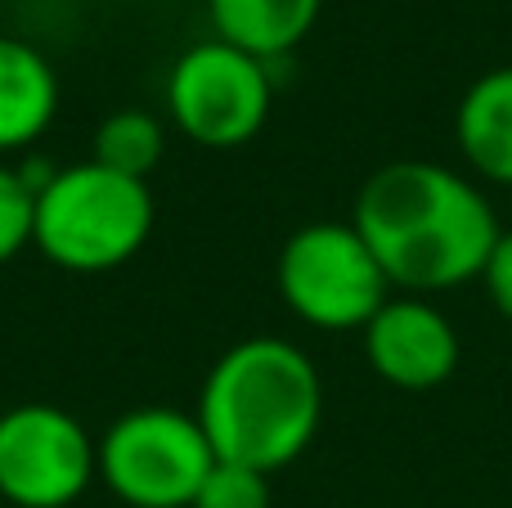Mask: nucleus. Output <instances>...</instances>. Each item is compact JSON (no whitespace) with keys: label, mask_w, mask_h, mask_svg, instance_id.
<instances>
[{"label":"nucleus","mask_w":512,"mask_h":508,"mask_svg":"<svg viewBox=\"0 0 512 508\" xmlns=\"http://www.w3.org/2000/svg\"><path fill=\"white\" fill-rule=\"evenodd\" d=\"M351 225L382 261L391 288L418 297L481 279L504 234L490 198L468 176L423 158L373 171L355 198Z\"/></svg>","instance_id":"nucleus-1"},{"label":"nucleus","mask_w":512,"mask_h":508,"mask_svg":"<svg viewBox=\"0 0 512 508\" xmlns=\"http://www.w3.org/2000/svg\"><path fill=\"white\" fill-rule=\"evenodd\" d=\"M194 414L221 464L270 477L315 441L324 419L319 369L283 338L234 342L207 374Z\"/></svg>","instance_id":"nucleus-2"},{"label":"nucleus","mask_w":512,"mask_h":508,"mask_svg":"<svg viewBox=\"0 0 512 508\" xmlns=\"http://www.w3.org/2000/svg\"><path fill=\"white\" fill-rule=\"evenodd\" d=\"M153 194L149 180L122 176L113 167L72 162L36 185L32 243L45 261L77 275L126 266L149 243Z\"/></svg>","instance_id":"nucleus-3"},{"label":"nucleus","mask_w":512,"mask_h":508,"mask_svg":"<svg viewBox=\"0 0 512 508\" xmlns=\"http://www.w3.org/2000/svg\"><path fill=\"white\" fill-rule=\"evenodd\" d=\"M274 279L283 306L324 333H364L391 297L387 270L351 221L301 225L283 243Z\"/></svg>","instance_id":"nucleus-4"},{"label":"nucleus","mask_w":512,"mask_h":508,"mask_svg":"<svg viewBox=\"0 0 512 508\" xmlns=\"http://www.w3.org/2000/svg\"><path fill=\"white\" fill-rule=\"evenodd\" d=\"M99 477L131 508H189L198 486L216 468L198 414L171 405L131 410L95 441Z\"/></svg>","instance_id":"nucleus-5"},{"label":"nucleus","mask_w":512,"mask_h":508,"mask_svg":"<svg viewBox=\"0 0 512 508\" xmlns=\"http://www.w3.org/2000/svg\"><path fill=\"white\" fill-rule=\"evenodd\" d=\"M274 81L265 59L221 41H198L171 63L167 113L203 149H239L265 126Z\"/></svg>","instance_id":"nucleus-6"},{"label":"nucleus","mask_w":512,"mask_h":508,"mask_svg":"<svg viewBox=\"0 0 512 508\" xmlns=\"http://www.w3.org/2000/svg\"><path fill=\"white\" fill-rule=\"evenodd\" d=\"M95 477L99 455L77 414L41 401L0 414V495L14 508H68Z\"/></svg>","instance_id":"nucleus-7"},{"label":"nucleus","mask_w":512,"mask_h":508,"mask_svg":"<svg viewBox=\"0 0 512 508\" xmlns=\"http://www.w3.org/2000/svg\"><path fill=\"white\" fill-rule=\"evenodd\" d=\"M364 356L382 383L400 392H432L459 369V333L427 297L400 293L364 324Z\"/></svg>","instance_id":"nucleus-8"},{"label":"nucleus","mask_w":512,"mask_h":508,"mask_svg":"<svg viewBox=\"0 0 512 508\" xmlns=\"http://www.w3.org/2000/svg\"><path fill=\"white\" fill-rule=\"evenodd\" d=\"M59 113V77L36 45L0 36V153H23Z\"/></svg>","instance_id":"nucleus-9"},{"label":"nucleus","mask_w":512,"mask_h":508,"mask_svg":"<svg viewBox=\"0 0 512 508\" xmlns=\"http://www.w3.org/2000/svg\"><path fill=\"white\" fill-rule=\"evenodd\" d=\"M459 153L481 180L512 189V68H490L463 90L454 113Z\"/></svg>","instance_id":"nucleus-10"},{"label":"nucleus","mask_w":512,"mask_h":508,"mask_svg":"<svg viewBox=\"0 0 512 508\" xmlns=\"http://www.w3.org/2000/svg\"><path fill=\"white\" fill-rule=\"evenodd\" d=\"M324 0H207V14L221 41L256 59H279L315 27Z\"/></svg>","instance_id":"nucleus-11"},{"label":"nucleus","mask_w":512,"mask_h":508,"mask_svg":"<svg viewBox=\"0 0 512 508\" xmlns=\"http://www.w3.org/2000/svg\"><path fill=\"white\" fill-rule=\"evenodd\" d=\"M167 153V131L153 113L144 108H122V113H108L95 131V153L90 158L99 167H113L122 176L149 180V171L162 162Z\"/></svg>","instance_id":"nucleus-12"},{"label":"nucleus","mask_w":512,"mask_h":508,"mask_svg":"<svg viewBox=\"0 0 512 508\" xmlns=\"http://www.w3.org/2000/svg\"><path fill=\"white\" fill-rule=\"evenodd\" d=\"M32 221H36V185L23 171L0 162V266L14 261L32 243Z\"/></svg>","instance_id":"nucleus-13"},{"label":"nucleus","mask_w":512,"mask_h":508,"mask_svg":"<svg viewBox=\"0 0 512 508\" xmlns=\"http://www.w3.org/2000/svg\"><path fill=\"white\" fill-rule=\"evenodd\" d=\"M189 508H270V477L216 459Z\"/></svg>","instance_id":"nucleus-14"},{"label":"nucleus","mask_w":512,"mask_h":508,"mask_svg":"<svg viewBox=\"0 0 512 508\" xmlns=\"http://www.w3.org/2000/svg\"><path fill=\"white\" fill-rule=\"evenodd\" d=\"M481 284H486L495 311L504 315V320H512V230L499 234L495 252H490L486 270H481Z\"/></svg>","instance_id":"nucleus-15"}]
</instances>
